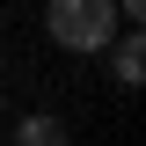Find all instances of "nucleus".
I'll return each mask as SVG.
<instances>
[{
	"instance_id": "f257e3e1",
	"label": "nucleus",
	"mask_w": 146,
	"mask_h": 146,
	"mask_svg": "<svg viewBox=\"0 0 146 146\" xmlns=\"http://www.w3.org/2000/svg\"><path fill=\"white\" fill-rule=\"evenodd\" d=\"M117 0H51V7H44V29L58 36V51H102L110 36H117Z\"/></svg>"
},
{
	"instance_id": "f03ea898",
	"label": "nucleus",
	"mask_w": 146,
	"mask_h": 146,
	"mask_svg": "<svg viewBox=\"0 0 146 146\" xmlns=\"http://www.w3.org/2000/svg\"><path fill=\"white\" fill-rule=\"evenodd\" d=\"M102 51H110V73H117V88H139V73H146V51H139V36H110V44H102Z\"/></svg>"
},
{
	"instance_id": "7ed1b4c3",
	"label": "nucleus",
	"mask_w": 146,
	"mask_h": 146,
	"mask_svg": "<svg viewBox=\"0 0 146 146\" xmlns=\"http://www.w3.org/2000/svg\"><path fill=\"white\" fill-rule=\"evenodd\" d=\"M15 139H22V146H58V139H66V124H58V117H22Z\"/></svg>"
},
{
	"instance_id": "20e7f679",
	"label": "nucleus",
	"mask_w": 146,
	"mask_h": 146,
	"mask_svg": "<svg viewBox=\"0 0 146 146\" xmlns=\"http://www.w3.org/2000/svg\"><path fill=\"white\" fill-rule=\"evenodd\" d=\"M117 15H124V22H139V15H146V0H117Z\"/></svg>"
}]
</instances>
